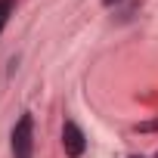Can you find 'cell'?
Segmentation results:
<instances>
[{
    "mask_svg": "<svg viewBox=\"0 0 158 158\" xmlns=\"http://www.w3.org/2000/svg\"><path fill=\"white\" fill-rule=\"evenodd\" d=\"M13 6H16V0H0V34H3V28H6V22H10Z\"/></svg>",
    "mask_w": 158,
    "mask_h": 158,
    "instance_id": "3",
    "label": "cell"
},
{
    "mask_svg": "<svg viewBox=\"0 0 158 158\" xmlns=\"http://www.w3.org/2000/svg\"><path fill=\"white\" fill-rule=\"evenodd\" d=\"M62 149H65L68 158H81L84 149H87V136H84V130L77 127L74 121H65L62 124Z\"/></svg>",
    "mask_w": 158,
    "mask_h": 158,
    "instance_id": "2",
    "label": "cell"
},
{
    "mask_svg": "<svg viewBox=\"0 0 158 158\" xmlns=\"http://www.w3.org/2000/svg\"><path fill=\"white\" fill-rule=\"evenodd\" d=\"M155 158H158V152H155Z\"/></svg>",
    "mask_w": 158,
    "mask_h": 158,
    "instance_id": "6",
    "label": "cell"
},
{
    "mask_svg": "<svg viewBox=\"0 0 158 158\" xmlns=\"http://www.w3.org/2000/svg\"><path fill=\"white\" fill-rule=\"evenodd\" d=\"M102 3H106V6H115V3H121V0H102Z\"/></svg>",
    "mask_w": 158,
    "mask_h": 158,
    "instance_id": "4",
    "label": "cell"
},
{
    "mask_svg": "<svg viewBox=\"0 0 158 158\" xmlns=\"http://www.w3.org/2000/svg\"><path fill=\"white\" fill-rule=\"evenodd\" d=\"M10 139H13V155L16 158H31V152H34V118L28 112L16 121Z\"/></svg>",
    "mask_w": 158,
    "mask_h": 158,
    "instance_id": "1",
    "label": "cell"
},
{
    "mask_svg": "<svg viewBox=\"0 0 158 158\" xmlns=\"http://www.w3.org/2000/svg\"><path fill=\"white\" fill-rule=\"evenodd\" d=\"M130 158H143V155H130Z\"/></svg>",
    "mask_w": 158,
    "mask_h": 158,
    "instance_id": "5",
    "label": "cell"
}]
</instances>
